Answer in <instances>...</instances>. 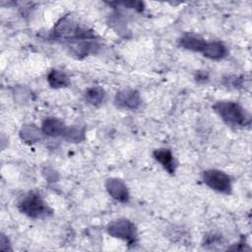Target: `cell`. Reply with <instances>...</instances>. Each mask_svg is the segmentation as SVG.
<instances>
[{
	"label": "cell",
	"mask_w": 252,
	"mask_h": 252,
	"mask_svg": "<svg viewBox=\"0 0 252 252\" xmlns=\"http://www.w3.org/2000/svg\"><path fill=\"white\" fill-rule=\"evenodd\" d=\"M52 36L55 39L71 43L88 39H95V34L92 30L79 25V23L70 16L61 18L55 24L52 30Z\"/></svg>",
	"instance_id": "6da1fadb"
},
{
	"label": "cell",
	"mask_w": 252,
	"mask_h": 252,
	"mask_svg": "<svg viewBox=\"0 0 252 252\" xmlns=\"http://www.w3.org/2000/svg\"><path fill=\"white\" fill-rule=\"evenodd\" d=\"M216 113L228 126L243 127L250 124V118L245 109L235 101L220 100L213 105Z\"/></svg>",
	"instance_id": "7a4b0ae2"
},
{
	"label": "cell",
	"mask_w": 252,
	"mask_h": 252,
	"mask_svg": "<svg viewBox=\"0 0 252 252\" xmlns=\"http://www.w3.org/2000/svg\"><path fill=\"white\" fill-rule=\"evenodd\" d=\"M18 209L21 213L32 219H42L52 214L51 208L35 192H30L25 195L18 203Z\"/></svg>",
	"instance_id": "3957f363"
},
{
	"label": "cell",
	"mask_w": 252,
	"mask_h": 252,
	"mask_svg": "<svg viewBox=\"0 0 252 252\" xmlns=\"http://www.w3.org/2000/svg\"><path fill=\"white\" fill-rule=\"evenodd\" d=\"M107 233L115 238L121 239L128 245L134 246L138 240L137 228L134 222L127 219H118L108 223Z\"/></svg>",
	"instance_id": "277c9868"
},
{
	"label": "cell",
	"mask_w": 252,
	"mask_h": 252,
	"mask_svg": "<svg viewBox=\"0 0 252 252\" xmlns=\"http://www.w3.org/2000/svg\"><path fill=\"white\" fill-rule=\"evenodd\" d=\"M202 180L208 187L221 194H230L232 190L230 177L219 169H207L203 171Z\"/></svg>",
	"instance_id": "5b68a950"
},
{
	"label": "cell",
	"mask_w": 252,
	"mask_h": 252,
	"mask_svg": "<svg viewBox=\"0 0 252 252\" xmlns=\"http://www.w3.org/2000/svg\"><path fill=\"white\" fill-rule=\"evenodd\" d=\"M114 103L117 107L126 110H136L142 103L140 94L136 90L124 89L119 91L114 97Z\"/></svg>",
	"instance_id": "8992f818"
},
{
	"label": "cell",
	"mask_w": 252,
	"mask_h": 252,
	"mask_svg": "<svg viewBox=\"0 0 252 252\" xmlns=\"http://www.w3.org/2000/svg\"><path fill=\"white\" fill-rule=\"evenodd\" d=\"M105 189L110 197L120 203H127L130 199L128 187L119 178H108L105 181Z\"/></svg>",
	"instance_id": "52a82bcc"
},
{
	"label": "cell",
	"mask_w": 252,
	"mask_h": 252,
	"mask_svg": "<svg viewBox=\"0 0 252 252\" xmlns=\"http://www.w3.org/2000/svg\"><path fill=\"white\" fill-rule=\"evenodd\" d=\"M67 127L68 126L59 118L47 117L42 121L40 129L42 134L48 137H63Z\"/></svg>",
	"instance_id": "ba28073f"
},
{
	"label": "cell",
	"mask_w": 252,
	"mask_h": 252,
	"mask_svg": "<svg viewBox=\"0 0 252 252\" xmlns=\"http://www.w3.org/2000/svg\"><path fill=\"white\" fill-rule=\"evenodd\" d=\"M153 157L164 168V170H166L169 174H174L176 169V162L169 149H157L154 151Z\"/></svg>",
	"instance_id": "9c48e42d"
},
{
	"label": "cell",
	"mask_w": 252,
	"mask_h": 252,
	"mask_svg": "<svg viewBox=\"0 0 252 252\" xmlns=\"http://www.w3.org/2000/svg\"><path fill=\"white\" fill-rule=\"evenodd\" d=\"M69 48L73 55L78 58H82L92 53H95L99 48V45L97 44L95 39H88L71 43L69 45Z\"/></svg>",
	"instance_id": "30bf717a"
},
{
	"label": "cell",
	"mask_w": 252,
	"mask_h": 252,
	"mask_svg": "<svg viewBox=\"0 0 252 252\" xmlns=\"http://www.w3.org/2000/svg\"><path fill=\"white\" fill-rule=\"evenodd\" d=\"M202 54L212 60H220L227 56L228 50L224 43L219 40L207 41Z\"/></svg>",
	"instance_id": "8fae6325"
},
{
	"label": "cell",
	"mask_w": 252,
	"mask_h": 252,
	"mask_svg": "<svg viewBox=\"0 0 252 252\" xmlns=\"http://www.w3.org/2000/svg\"><path fill=\"white\" fill-rule=\"evenodd\" d=\"M206 42L207 41L200 35L195 33H189V32L182 34L181 37L178 39L179 45L184 49L191 50L194 52H201V53L206 45Z\"/></svg>",
	"instance_id": "7c38bea8"
},
{
	"label": "cell",
	"mask_w": 252,
	"mask_h": 252,
	"mask_svg": "<svg viewBox=\"0 0 252 252\" xmlns=\"http://www.w3.org/2000/svg\"><path fill=\"white\" fill-rule=\"evenodd\" d=\"M47 83L53 89H62L70 85V78L64 71L54 68L47 74Z\"/></svg>",
	"instance_id": "4fadbf2b"
},
{
	"label": "cell",
	"mask_w": 252,
	"mask_h": 252,
	"mask_svg": "<svg viewBox=\"0 0 252 252\" xmlns=\"http://www.w3.org/2000/svg\"><path fill=\"white\" fill-rule=\"evenodd\" d=\"M84 97L86 101L94 106H98L103 103L106 97L105 91L99 86H93L85 90Z\"/></svg>",
	"instance_id": "5bb4252c"
},
{
	"label": "cell",
	"mask_w": 252,
	"mask_h": 252,
	"mask_svg": "<svg viewBox=\"0 0 252 252\" xmlns=\"http://www.w3.org/2000/svg\"><path fill=\"white\" fill-rule=\"evenodd\" d=\"M41 129H39L34 124H25L20 130L21 139L28 144H33L40 140Z\"/></svg>",
	"instance_id": "9a60e30c"
},
{
	"label": "cell",
	"mask_w": 252,
	"mask_h": 252,
	"mask_svg": "<svg viewBox=\"0 0 252 252\" xmlns=\"http://www.w3.org/2000/svg\"><path fill=\"white\" fill-rule=\"evenodd\" d=\"M85 128L79 127V126H70L67 127V130L64 134V139L73 142V143H79L85 139Z\"/></svg>",
	"instance_id": "2e32d148"
},
{
	"label": "cell",
	"mask_w": 252,
	"mask_h": 252,
	"mask_svg": "<svg viewBox=\"0 0 252 252\" xmlns=\"http://www.w3.org/2000/svg\"><path fill=\"white\" fill-rule=\"evenodd\" d=\"M187 236H188V234L184 230H182L180 227H178V228L172 227L168 232V237L172 241H175V242H177V241L184 242L186 240Z\"/></svg>",
	"instance_id": "e0dca14e"
},
{
	"label": "cell",
	"mask_w": 252,
	"mask_h": 252,
	"mask_svg": "<svg viewBox=\"0 0 252 252\" xmlns=\"http://www.w3.org/2000/svg\"><path fill=\"white\" fill-rule=\"evenodd\" d=\"M110 4L115 5H122L125 8L133 9L135 11L142 12L144 10V3L141 1H123V2H111Z\"/></svg>",
	"instance_id": "ac0fdd59"
},
{
	"label": "cell",
	"mask_w": 252,
	"mask_h": 252,
	"mask_svg": "<svg viewBox=\"0 0 252 252\" xmlns=\"http://www.w3.org/2000/svg\"><path fill=\"white\" fill-rule=\"evenodd\" d=\"M0 249L2 251H8V250H12L11 248V244L10 241L8 239V237L6 235H4L3 233L0 236Z\"/></svg>",
	"instance_id": "d6986e66"
},
{
	"label": "cell",
	"mask_w": 252,
	"mask_h": 252,
	"mask_svg": "<svg viewBox=\"0 0 252 252\" xmlns=\"http://www.w3.org/2000/svg\"><path fill=\"white\" fill-rule=\"evenodd\" d=\"M208 79V76L207 74L204 72V71H199L196 75V80L199 82V81H202V82H205L206 80Z\"/></svg>",
	"instance_id": "ffe728a7"
}]
</instances>
